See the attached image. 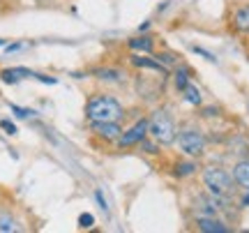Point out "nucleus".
<instances>
[{"label": "nucleus", "mask_w": 249, "mask_h": 233, "mask_svg": "<svg viewBox=\"0 0 249 233\" xmlns=\"http://www.w3.org/2000/svg\"><path fill=\"white\" fill-rule=\"evenodd\" d=\"M132 63L136 65V67H145V70H155V72H166L164 70V65L161 63H155V60H150V58H143V55H134L132 58Z\"/></svg>", "instance_id": "obj_11"}, {"label": "nucleus", "mask_w": 249, "mask_h": 233, "mask_svg": "<svg viewBox=\"0 0 249 233\" xmlns=\"http://www.w3.org/2000/svg\"><path fill=\"white\" fill-rule=\"evenodd\" d=\"M23 76H33V72H30V70H23V67L5 70V72H2V81H5V83H17V81L23 79Z\"/></svg>", "instance_id": "obj_12"}, {"label": "nucleus", "mask_w": 249, "mask_h": 233, "mask_svg": "<svg viewBox=\"0 0 249 233\" xmlns=\"http://www.w3.org/2000/svg\"><path fill=\"white\" fill-rule=\"evenodd\" d=\"M145 136H148V120H139L132 129H127V132H123V134H120L118 143L123 145V148H129V145L141 143Z\"/></svg>", "instance_id": "obj_5"}, {"label": "nucleus", "mask_w": 249, "mask_h": 233, "mask_svg": "<svg viewBox=\"0 0 249 233\" xmlns=\"http://www.w3.org/2000/svg\"><path fill=\"white\" fill-rule=\"evenodd\" d=\"M95 74H97L99 79H108V81H118V79H120V72H116V70H97Z\"/></svg>", "instance_id": "obj_17"}, {"label": "nucleus", "mask_w": 249, "mask_h": 233, "mask_svg": "<svg viewBox=\"0 0 249 233\" xmlns=\"http://www.w3.org/2000/svg\"><path fill=\"white\" fill-rule=\"evenodd\" d=\"M92 134H97L99 139H107V141H118L123 134V127L118 123H90Z\"/></svg>", "instance_id": "obj_6"}, {"label": "nucleus", "mask_w": 249, "mask_h": 233, "mask_svg": "<svg viewBox=\"0 0 249 233\" xmlns=\"http://www.w3.org/2000/svg\"><path fill=\"white\" fill-rule=\"evenodd\" d=\"M231 23H233V28H235L238 33H242V35H249V2L233 12Z\"/></svg>", "instance_id": "obj_7"}, {"label": "nucleus", "mask_w": 249, "mask_h": 233, "mask_svg": "<svg viewBox=\"0 0 249 233\" xmlns=\"http://www.w3.org/2000/svg\"><path fill=\"white\" fill-rule=\"evenodd\" d=\"M233 180H235L238 187L249 192V161H238L233 166Z\"/></svg>", "instance_id": "obj_9"}, {"label": "nucleus", "mask_w": 249, "mask_h": 233, "mask_svg": "<svg viewBox=\"0 0 249 233\" xmlns=\"http://www.w3.org/2000/svg\"><path fill=\"white\" fill-rule=\"evenodd\" d=\"M92 224H95V217L90 215V213H83V215H79V226H81V229H90Z\"/></svg>", "instance_id": "obj_18"}, {"label": "nucleus", "mask_w": 249, "mask_h": 233, "mask_svg": "<svg viewBox=\"0 0 249 233\" xmlns=\"http://www.w3.org/2000/svg\"><path fill=\"white\" fill-rule=\"evenodd\" d=\"M0 46H5V42H2V39H0Z\"/></svg>", "instance_id": "obj_24"}, {"label": "nucleus", "mask_w": 249, "mask_h": 233, "mask_svg": "<svg viewBox=\"0 0 249 233\" xmlns=\"http://www.w3.org/2000/svg\"><path fill=\"white\" fill-rule=\"evenodd\" d=\"M176 141H178L180 150H182L187 157H198V155H203V150H205V139L198 129H182V132H178V139H176Z\"/></svg>", "instance_id": "obj_4"}, {"label": "nucleus", "mask_w": 249, "mask_h": 233, "mask_svg": "<svg viewBox=\"0 0 249 233\" xmlns=\"http://www.w3.org/2000/svg\"><path fill=\"white\" fill-rule=\"evenodd\" d=\"M86 118L90 123H118L123 118V107L111 95H95L86 104Z\"/></svg>", "instance_id": "obj_1"}, {"label": "nucleus", "mask_w": 249, "mask_h": 233, "mask_svg": "<svg viewBox=\"0 0 249 233\" xmlns=\"http://www.w3.org/2000/svg\"><path fill=\"white\" fill-rule=\"evenodd\" d=\"M95 198H97V203H99V206H102V210H107V201H104V194H102V192H99V189H97V192H95Z\"/></svg>", "instance_id": "obj_21"}, {"label": "nucleus", "mask_w": 249, "mask_h": 233, "mask_svg": "<svg viewBox=\"0 0 249 233\" xmlns=\"http://www.w3.org/2000/svg\"><path fill=\"white\" fill-rule=\"evenodd\" d=\"M182 95H185V102H189V104H194V107H198L201 102H203V97H201V90L196 88L194 83L189 81L185 88H182Z\"/></svg>", "instance_id": "obj_10"}, {"label": "nucleus", "mask_w": 249, "mask_h": 233, "mask_svg": "<svg viewBox=\"0 0 249 233\" xmlns=\"http://www.w3.org/2000/svg\"><path fill=\"white\" fill-rule=\"evenodd\" d=\"M148 134L161 145H171L178 139V127L169 111H155L148 120Z\"/></svg>", "instance_id": "obj_2"}, {"label": "nucleus", "mask_w": 249, "mask_h": 233, "mask_svg": "<svg viewBox=\"0 0 249 233\" xmlns=\"http://www.w3.org/2000/svg\"><path fill=\"white\" fill-rule=\"evenodd\" d=\"M203 185L213 197H229L233 192V173H226L219 166H205L203 169Z\"/></svg>", "instance_id": "obj_3"}, {"label": "nucleus", "mask_w": 249, "mask_h": 233, "mask_svg": "<svg viewBox=\"0 0 249 233\" xmlns=\"http://www.w3.org/2000/svg\"><path fill=\"white\" fill-rule=\"evenodd\" d=\"M194 171H196L194 161H180L178 166H176V173H178V176H192Z\"/></svg>", "instance_id": "obj_15"}, {"label": "nucleus", "mask_w": 249, "mask_h": 233, "mask_svg": "<svg viewBox=\"0 0 249 233\" xmlns=\"http://www.w3.org/2000/svg\"><path fill=\"white\" fill-rule=\"evenodd\" d=\"M12 111H14V113H17L18 118H28L30 113H33L30 108H21V107H14V104H12Z\"/></svg>", "instance_id": "obj_20"}, {"label": "nucleus", "mask_w": 249, "mask_h": 233, "mask_svg": "<svg viewBox=\"0 0 249 233\" xmlns=\"http://www.w3.org/2000/svg\"><path fill=\"white\" fill-rule=\"evenodd\" d=\"M129 46H132L134 51H145V54H150L152 39L150 37H134V39H129Z\"/></svg>", "instance_id": "obj_13"}, {"label": "nucleus", "mask_w": 249, "mask_h": 233, "mask_svg": "<svg viewBox=\"0 0 249 233\" xmlns=\"http://www.w3.org/2000/svg\"><path fill=\"white\" fill-rule=\"evenodd\" d=\"M0 127H2L7 134H17V125H12L9 120H0Z\"/></svg>", "instance_id": "obj_19"}, {"label": "nucleus", "mask_w": 249, "mask_h": 233, "mask_svg": "<svg viewBox=\"0 0 249 233\" xmlns=\"http://www.w3.org/2000/svg\"><path fill=\"white\" fill-rule=\"evenodd\" d=\"M196 229L205 233H229V226L219 222V219H214V217H198L196 219Z\"/></svg>", "instance_id": "obj_8"}, {"label": "nucleus", "mask_w": 249, "mask_h": 233, "mask_svg": "<svg viewBox=\"0 0 249 233\" xmlns=\"http://www.w3.org/2000/svg\"><path fill=\"white\" fill-rule=\"evenodd\" d=\"M187 83H189V72H187L185 67H180L178 72H176V88L182 90Z\"/></svg>", "instance_id": "obj_16"}, {"label": "nucleus", "mask_w": 249, "mask_h": 233, "mask_svg": "<svg viewBox=\"0 0 249 233\" xmlns=\"http://www.w3.org/2000/svg\"><path fill=\"white\" fill-rule=\"evenodd\" d=\"M14 231H21V226L9 215H0V233H14Z\"/></svg>", "instance_id": "obj_14"}, {"label": "nucleus", "mask_w": 249, "mask_h": 233, "mask_svg": "<svg viewBox=\"0 0 249 233\" xmlns=\"http://www.w3.org/2000/svg\"><path fill=\"white\" fill-rule=\"evenodd\" d=\"M194 51H196V54H201V55H205V58H208L210 63H214V55H213V54H208V51H203V49H198V46H194Z\"/></svg>", "instance_id": "obj_22"}, {"label": "nucleus", "mask_w": 249, "mask_h": 233, "mask_svg": "<svg viewBox=\"0 0 249 233\" xmlns=\"http://www.w3.org/2000/svg\"><path fill=\"white\" fill-rule=\"evenodd\" d=\"M245 208H249V192H245V197H242V201H240Z\"/></svg>", "instance_id": "obj_23"}]
</instances>
